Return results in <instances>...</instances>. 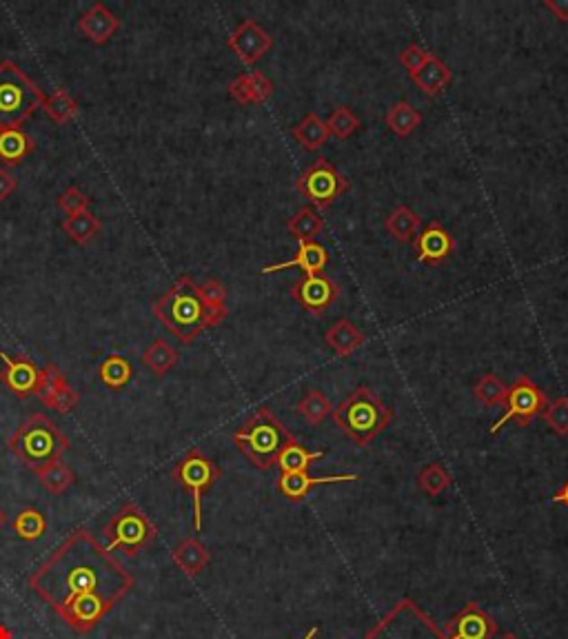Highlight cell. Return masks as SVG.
Instances as JSON below:
<instances>
[{"label": "cell", "mask_w": 568, "mask_h": 639, "mask_svg": "<svg viewBox=\"0 0 568 639\" xmlns=\"http://www.w3.org/2000/svg\"><path fill=\"white\" fill-rule=\"evenodd\" d=\"M348 187H351V183H348L347 176H342L327 158H318L295 180L298 194L318 209L331 207Z\"/></svg>", "instance_id": "10"}, {"label": "cell", "mask_w": 568, "mask_h": 639, "mask_svg": "<svg viewBox=\"0 0 568 639\" xmlns=\"http://www.w3.org/2000/svg\"><path fill=\"white\" fill-rule=\"evenodd\" d=\"M451 475L446 473V469L440 464V462H431V464L424 466L418 475V486L431 498H437L444 490L451 486Z\"/></svg>", "instance_id": "39"}, {"label": "cell", "mask_w": 568, "mask_h": 639, "mask_svg": "<svg viewBox=\"0 0 568 639\" xmlns=\"http://www.w3.org/2000/svg\"><path fill=\"white\" fill-rule=\"evenodd\" d=\"M100 227H103V224H100L98 218L89 212L76 213V216H67V220L63 222L65 233L76 242V245H87V242H92L94 238L98 236Z\"/></svg>", "instance_id": "36"}, {"label": "cell", "mask_w": 568, "mask_h": 639, "mask_svg": "<svg viewBox=\"0 0 568 639\" xmlns=\"http://www.w3.org/2000/svg\"><path fill=\"white\" fill-rule=\"evenodd\" d=\"M451 78H453V71L448 69V67L444 65L436 54H433V58L428 60V63L424 65L418 74L410 76V80H413V83L431 98L440 96L442 89L451 83Z\"/></svg>", "instance_id": "25"}, {"label": "cell", "mask_w": 568, "mask_h": 639, "mask_svg": "<svg viewBox=\"0 0 568 639\" xmlns=\"http://www.w3.org/2000/svg\"><path fill=\"white\" fill-rule=\"evenodd\" d=\"M5 524H7V513H5L3 508H0V528H3Z\"/></svg>", "instance_id": "50"}, {"label": "cell", "mask_w": 568, "mask_h": 639, "mask_svg": "<svg viewBox=\"0 0 568 639\" xmlns=\"http://www.w3.org/2000/svg\"><path fill=\"white\" fill-rule=\"evenodd\" d=\"M36 398L41 400L45 407L60 413V416L74 411L76 404L80 402V393L67 382V378L60 374V369L56 364H47L45 369L41 371V382H38Z\"/></svg>", "instance_id": "14"}, {"label": "cell", "mask_w": 568, "mask_h": 639, "mask_svg": "<svg viewBox=\"0 0 568 639\" xmlns=\"http://www.w3.org/2000/svg\"><path fill=\"white\" fill-rule=\"evenodd\" d=\"M415 257L424 265H444L455 251V240L440 220H431L413 240Z\"/></svg>", "instance_id": "16"}, {"label": "cell", "mask_w": 568, "mask_h": 639, "mask_svg": "<svg viewBox=\"0 0 568 639\" xmlns=\"http://www.w3.org/2000/svg\"><path fill=\"white\" fill-rule=\"evenodd\" d=\"M544 419L557 436H568V398L557 395L544 409Z\"/></svg>", "instance_id": "41"}, {"label": "cell", "mask_w": 568, "mask_h": 639, "mask_svg": "<svg viewBox=\"0 0 568 639\" xmlns=\"http://www.w3.org/2000/svg\"><path fill=\"white\" fill-rule=\"evenodd\" d=\"M42 109H45V113L56 125H69L78 116V103L65 89H56L51 96H47L45 103H42Z\"/></svg>", "instance_id": "35"}, {"label": "cell", "mask_w": 568, "mask_h": 639, "mask_svg": "<svg viewBox=\"0 0 568 639\" xmlns=\"http://www.w3.org/2000/svg\"><path fill=\"white\" fill-rule=\"evenodd\" d=\"M322 455V451H307L298 440H291L280 453L278 466L283 473H307L311 462L320 460Z\"/></svg>", "instance_id": "31"}, {"label": "cell", "mask_w": 568, "mask_h": 639, "mask_svg": "<svg viewBox=\"0 0 568 639\" xmlns=\"http://www.w3.org/2000/svg\"><path fill=\"white\" fill-rule=\"evenodd\" d=\"M546 404V393H544L528 375H519V378L509 386V393H506L504 400V416L491 427V433L498 436L504 428V424L510 422V419H518L522 427H528V424L533 422V418L544 413Z\"/></svg>", "instance_id": "11"}, {"label": "cell", "mask_w": 568, "mask_h": 639, "mask_svg": "<svg viewBox=\"0 0 568 639\" xmlns=\"http://www.w3.org/2000/svg\"><path fill=\"white\" fill-rule=\"evenodd\" d=\"M142 364H145L151 374L162 378V375H167L178 364V353H176L169 342L162 340V338H156V340L147 346V351L142 353Z\"/></svg>", "instance_id": "30"}, {"label": "cell", "mask_w": 568, "mask_h": 639, "mask_svg": "<svg viewBox=\"0 0 568 639\" xmlns=\"http://www.w3.org/2000/svg\"><path fill=\"white\" fill-rule=\"evenodd\" d=\"M171 560L178 566L187 577H198L212 562V553L204 546L203 542L195 540V537H187L174 548L171 553Z\"/></svg>", "instance_id": "23"}, {"label": "cell", "mask_w": 568, "mask_h": 639, "mask_svg": "<svg viewBox=\"0 0 568 639\" xmlns=\"http://www.w3.org/2000/svg\"><path fill=\"white\" fill-rule=\"evenodd\" d=\"M384 122L395 136L409 138L415 129L422 125V113H419L413 104L407 103V100H400V103H395L393 107L386 112Z\"/></svg>", "instance_id": "29"}, {"label": "cell", "mask_w": 568, "mask_h": 639, "mask_svg": "<svg viewBox=\"0 0 568 639\" xmlns=\"http://www.w3.org/2000/svg\"><path fill=\"white\" fill-rule=\"evenodd\" d=\"M444 631V639H493L498 635V624L480 604L469 602L448 619Z\"/></svg>", "instance_id": "13"}, {"label": "cell", "mask_w": 568, "mask_h": 639, "mask_svg": "<svg viewBox=\"0 0 568 639\" xmlns=\"http://www.w3.org/2000/svg\"><path fill=\"white\" fill-rule=\"evenodd\" d=\"M151 311L185 345L194 342L207 328L218 327L227 318V313H216L204 304L198 283L191 275L176 280L174 287L156 300Z\"/></svg>", "instance_id": "2"}, {"label": "cell", "mask_w": 568, "mask_h": 639, "mask_svg": "<svg viewBox=\"0 0 568 639\" xmlns=\"http://www.w3.org/2000/svg\"><path fill=\"white\" fill-rule=\"evenodd\" d=\"M229 50L240 58V63L253 65L260 58H265L274 47V38L269 36V32L262 30L256 21L247 18L238 25V30L229 36L227 40Z\"/></svg>", "instance_id": "15"}, {"label": "cell", "mask_w": 568, "mask_h": 639, "mask_svg": "<svg viewBox=\"0 0 568 639\" xmlns=\"http://www.w3.org/2000/svg\"><path fill=\"white\" fill-rule=\"evenodd\" d=\"M104 537H107V551H121L125 557H136L142 548L149 546L156 540L154 522L147 518L145 511L136 502L122 504L118 513L103 526Z\"/></svg>", "instance_id": "7"}, {"label": "cell", "mask_w": 568, "mask_h": 639, "mask_svg": "<svg viewBox=\"0 0 568 639\" xmlns=\"http://www.w3.org/2000/svg\"><path fill=\"white\" fill-rule=\"evenodd\" d=\"M0 639H12V631L7 626H0Z\"/></svg>", "instance_id": "48"}, {"label": "cell", "mask_w": 568, "mask_h": 639, "mask_svg": "<svg viewBox=\"0 0 568 639\" xmlns=\"http://www.w3.org/2000/svg\"><path fill=\"white\" fill-rule=\"evenodd\" d=\"M198 291H200V298L204 300V304H207L212 311L229 313L227 311V287H224L221 280L218 278L204 280L203 284H198Z\"/></svg>", "instance_id": "42"}, {"label": "cell", "mask_w": 568, "mask_h": 639, "mask_svg": "<svg viewBox=\"0 0 568 639\" xmlns=\"http://www.w3.org/2000/svg\"><path fill=\"white\" fill-rule=\"evenodd\" d=\"M331 416L347 437H351L357 446H366L389 427L393 411L369 386H357L333 409Z\"/></svg>", "instance_id": "3"}, {"label": "cell", "mask_w": 568, "mask_h": 639, "mask_svg": "<svg viewBox=\"0 0 568 639\" xmlns=\"http://www.w3.org/2000/svg\"><path fill=\"white\" fill-rule=\"evenodd\" d=\"M121 27L116 14L112 9L104 7L103 3H95L87 14H83V18L78 21V30L87 40H92L94 45H103L107 42L113 33Z\"/></svg>", "instance_id": "21"}, {"label": "cell", "mask_w": 568, "mask_h": 639, "mask_svg": "<svg viewBox=\"0 0 568 639\" xmlns=\"http://www.w3.org/2000/svg\"><path fill=\"white\" fill-rule=\"evenodd\" d=\"M222 471L218 469L216 462L209 460L200 448H189L178 462H176L171 478L176 484L185 486L194 498V531L200 533L203 528V498L218 480Z\"/></svg>", "instance_id": "9"}, {"label": "cell", "mask_w": 568, "mask_h": 639, "mask_svg": "<svg viewBox=\"0 0 568 639\" xmlns=\"http://www.w3.org/2000/svg\"><path fill=\"white\" fill-rule=\"evenodd\" d=\"M506 393H509V386H506L495 374L482 375V378L477 380V384L473 386L475 400H480L484 407H498V404H504Z\"/></svg>", "instance_id": "37"}, {"label": "cell", "mask_w": 568, "mask_h": 639, "mask_svg": "<svg viewBox=\"0 0 568 639\" xmlns=\"http://www.w3.org/2000/svg\"><path fill=\"white\" fill-rule=\"evenodd\" d=\"M36 149V142L23 129H0V162L5 166H18Z\"/></svg>", "instance_id": "24"}, {"label": "cell", "mask_w": 568, "mask_h": 639, "mask_svg": "<svg viewBox=\"0 0 568 639\" xmlns=\"http://www.w3.org/2000/svg\"><path fill=\"white\" fill-rule=\"evenodd\" d=\"M324 342H327L329 349H333L338 357H348L353 356L362 345L366 342L365 333L351 322V320L340 318L338 322H333L331 327L324 333Z\"/></svg>", "instance_id": "22"}, {"label": "cell", "mask_w": 568, "mask_h": 639, "mask_svg": "<svg viewBox=\"0 0 568 639\" xmlns=\"http://www.w3.org/2000/svg\"><path fill=\"white\" fill-rule=\"evenodd\" d=\"M291 133H293L295 140H298L307 151H320L329 142V136H331L327 122L313 112L307 113L298 125L291 129Z\"/></svg>", "instance_id": "27"}, {"label": "cell", "mask_w": 568, "mask_h": 639, "mask_svg": "<svg viewBox=\"0 0 568 639\" xmlns=\"http://www.w3.org/2000/svg\"><path fill=\"white\" fill-rule=\"evenodd\" d=\"M0 360L5 362V369L0 374L3 384L18 398H32L36 395L38 382H41V369L25 356L12 357L9 353L0 351Z\"/></svg>", "instance_id": "17"}, {"label": "cell", "mask_w": 568, "mask_h": 639, "mask_svg": "<svg viewBox=\"0 0 568 639\" xmlns=\"http://www.w3.org/2000/svg\"><path fill=\"white\" fill-rule=\"evenodd\" d=\"M229 96L240 104H262L274 94V83L262 71H247L229 83Z\"/></svg>", "instance_id": "20"}, {"label": "cell", "mask_w": 568, "mask_h": 639, "mask_svg": "<svg viewBox=\"0 0 568 639\" xmlns=\"http://www.w3.org/2000/svg\"><path fill=\"white\" fill-rule=\"evenodd\" d=\"M45 98V92L14 60L0 63V129H21Z\"/></svg>", "instance_id": "6"}, {"label": "cell", "mask_w": 568, "mask_h": 639, "mask_svg": "<svg viewBox=\"0 0 568 639\" xmlns=\"http://www.w3.org/2000/svg\"><path fill=\"white\" fill-rule=\"evenodd\" d=\"M318 633H320V628H318V626H313V628H311V631H309V633H307V635H304L302 639H316V635H318Z\"/></svg>", "instance_id": "49"}, {"label": "cell", "mask_w": 568, "mask_h": 639, "mask_svg": "<svg viewBox=\"0 0 568 639\" xmlns=\"http://www.w3.org/2000/svg\"><path fill=\"white\" fill-rule=\"evenodd\" d=\"M293 440L278 418L266 407L257 409L253 416L233 433V445L256 466L257 471H269L278 464L283 448Z\"/></svg>", "instance_id": "4"}, {"label": "cell", "mask_w": 568, "mask_h": 639, "mask_svg": "<svg viewBox=\"0 0 568 639\" xmlns=\"http://www.w3.org/2000/svg\"><path fill=\"white\" fill-rule=\"evenodd\" d=\"M45 528H47L45 515L36 511V508H25V511L18 513L16 519H14V533L25 542H36L38 537L45 533Z\"/></svg>", "instance_id": "38"}, {"label": "cell", "mask_w": 568, "mask_h": 639, "mask_svg": "<svg viewBox=\"0 0 568 639\" xmlns=\"http://www.w3.org/2000/svg\"><path fill=\"white\" fill-rule=\"evenodd\" d=\"M59 207L63 209L67 216H76V213L89 212V198L80 192L78 187H67L59 198Z\"/></svg>", "instance_id": "44"}, {"label": "cell", "mask_w": 568, "mask_h": 639, "mask_svg": "<svg viewBox=\"0 0 568 639\" xmlns=\"http://www.w3.org/2000/svg\"><path fill=\"white\" fill-rule=\"evenodd\" d=\"M98 374H100V382L104 386H109V389L113 391H122L129 382H131L133 371L127 357L113 353V356H107L103 362H100Z\"/></svg>", "instance_id": "32"}, {"label": "cell", "mask_w": 568, "mask_h": 639, "mask_svg": "<svg viewBox=\"0 0 568 639\" xmlns=\"http://www.w3.org/2000/svg\"><path fill=\"white\" fill-rule=\"evenodd\" d=\"M295 411L307 419L311 427H318V424H322L324 419L331 416L333 407H331V402L324 398L322 391L309 389L307 393H304V398L295 404Z\"/></svg>", "instance_id": "34"}, {"label": "cell", "mask_w": 568, "mask_h": 639, "mask_svg": "<svg viewBox=\"0 0 568 639\" xmlns=\"http://www.w3.org/2000/svg\"><path fill=\"white\" fill-rule=\"evenodd\" d=\"M544 7L551 9L557 21L568 22V0H544Z\"/></svg>", "instance_id": "46"}, {"label": "cell", "mask_w": 568, "mask_h": 639, "mask_svg": "<svg viewBox=\"0 0 568 639\" xmlns=\"http://www.w3.org/2000/svg\"><path fill=\"white\" fill-rule=\"evenodd\" d=\"M286 231L298 242H311L324 231V220L313 207H302L286 220Z\"/></svg>", "instance_id": "28"}, {"label": "cell", "mask_w": 568, "mask_h": 639, "mask_svg": "<svg viewBox=\"0 0 568 639\" xmlns=\"http://www.w3.org/2000/svg\"><path fill=\"white\" fill-rule=\"evenodd\" d=\"M340 295V284L324 275H304L291 284V298L313 316H322Z\"/></svg>", "instance_id": "12"}, {"label": "cell", "mask_w": 568, "mask_h": 639, "mask_svg": "<svg viewBox=\"0 0 568 639\" xmlns=\"http://www.w3.org/2000/svg\"><path fill=\"white\" fill-rule=\"evenodd\" d=\"M360 475L347 473V475H324V478H313L307 473H280L278 490L284 495L289 502L300 504L309 495V490L316 489L320 484H340V482H357Z\"/></svg>", "instance_id": "18"}, {"label": "cell", "mask_w": 568, "mask_h": 639, "mask_svg": "<svg viewBox=\"0 0 568 639\" xmlns=\"http://www.w3.org/2000/svg\"><path fill=\"white\" fill-rule=\"evenodd\" d=\"M431 58H433V54H428L424 47H419L418 42H410L409 47H404L402 54H400V65L409 71V76H413V74H418V71L422 69V67L427 65Z\"/></svg>", "instance_id": "43"}, {"label": "cell", "mask_w": 568, "mask_h": 639, "mask_svg": "<svg viewBox=\"0 0 568 639\" xmlns=\"http://www.w3.org/2000/svg\"><path fill=\"white\" fill-rule=\"evenodd\" d=\"M133 575L87 528H78L33 571L30 589L76 633H92L133 589Z\"/></svg>", "instance_id": "1"}, {"label": "cell", "mask_w": 568, "mask_h": 639, "mask_svg": "<svg viewBox=\"0 0 568 639\" xmlns=\"http://www.w3.org/2000/svg\"><path fill=\"white\" fill-rule=\"evenodd\" d=\"M33 473H36V478L41 480V484L54 495L65 493V490L74 484V471L60 460L50 462V464L41 466V469H36Z\"/></svg>", "instance_id": "33"}, {"label": "cell", "mask_w": 568, "mask_h": 639, "mask_svg": "<svg viewBox=\"0 0 568 639\" xmlns=\"http://www.w3.org/2000/svg\"><path fill=\"white\" fill-rule=\"evenodd\" d=\"M14 192H16V178L5 166H0V202L7 200Z\"/></svg>", "instance_id": "45"}, {"label": "cell", "mask_w": 568, "mask_h": 639, "mask_svg": "<svg viewBox=\"0 0 568 639\" xmlns=\"http://www.w3.org/2000/svg\"><path fill=\"white\" fill-rule=\"evenodd\" d=\"M386 231L391 233V238H395L398 242L407 245V242L415 240V236L419 233V227H422V218L413 212V209L407 207V204H400L393 212L386 216L384 220Z\"/></svg>", "instance_id": "26"}, {"label": "cell", "mask_w": 568, "mask_h": 639, "mask_svg": "<svg viewBox=\"0 0 568 639\" xmlns=\"http://www.w3.org/2000/svg\"><path fill=\"white\" fill-rule=\"evenodd\" d=\"M327 127H329V133L338 136L340 140H347V138H351L353 133L362 127V122L351 109L342 107L340 104V107H336V112L331 113V118L327 121Z\"/></svg>", "instance_id": "40"}, {"label": "cell", "mask_w": 568, "mask_h": 639, "mask_svg": "<svg viewBox=\"0 0 568 639\" xmlns=\"http://www.w3.org/2000/svg\"><path fill=\"white\" fill-rule=\"evenodd\" d=\"M553 502H557V504H564V507L568 508V480H566V484L562 486L560 490H557L555 498H553Z\"/></svg>", "instance_id": "47"}, {"label": "cell", "mask_w": 568, "mask_h": 639, "mask_svg": "<svg viewBox=\"0 0 568 639\" xmlns=\"http://www.w3.org/2000/svg\"><path fill=\"white\" fill-rule=\"evenodd\" d=\"M293 266L302 269L304 275H322V271L329 266V249L316 240L300 242L298 256L291 257V260L286 262H280V265L265 266V269H262V275L278 274V271L293 269Z\"/></svg>", "instance_id": "19"}, {"label": "cell", "mask_w": 568, "mask_h": 639, "mask_svg": "<svg viewBox=\"0 0 568 639\" xmlns=\"http://www.w3.org/2000/svg\"><path fill=\"white\" fill-rule=\"evenodd\" d=\"M500 639H519L518 635H515V633H504V635L502 637H500Z\"/></svg>", "instance_id": "51"}, {"label": "cell", "mask_w": 568, "mask_h": 639, "mask_svg": "<svg viewBox=\"0 0 568 639\" xmlns=\"http://www.w3.org/2000/svg\"><path fill=\"white\" fill-rule=\"evenodd\" d=\"M7 446L23 464L36 471L50 462L60 460V455L69 448V437L45 413H33L9 436Z\"/></svg>", "instance_id": "5"}, {"label": "cell", "mask_w": 568, "mask_h": 639, "mask_svg": "<svg viewBox=\"0 0 568 639\" xmlns=\"http://www.w3.org/2000/svg\"><path fill=\"white\" fill-rule=\"evenodd\" d=\"M446 635L410 599H400L365 639H444Z\"/></svg>", "instance_id": "8"}]
</instances>
